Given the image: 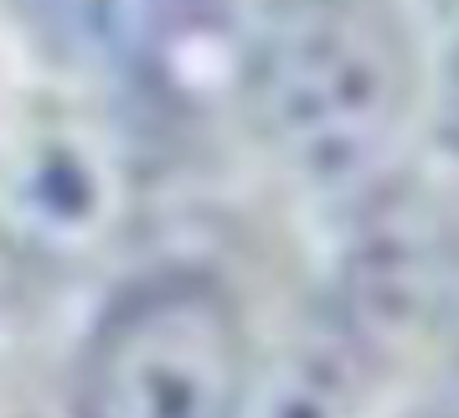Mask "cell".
I'll return each mask as SVG.
<instances>
[{"instance_id":"6da1fadb","label":"cell","mask_w":459,"mask_h":418,"mask_svg":"<svg viewBox=\"0 0 459 418\" xmlns=\"http://www.w3.org/2000/svg\"><path fill=\"white\" fill-rule=\"evenodd\" d=\"M238 83L264 150L335 196L387 170L429 104V57L393 0H269Z\"/></svg>"},{"instance_id":"8992f818","label":"cell","mask_w":459,"mask_h":418,"mask_svg":"<svg viewBox=\"0 0 459 418\" xmlns=\"http://www.w3.org/2000/svg\"><path fill=\"white\" fill-rule=\"evenodd\" d=\"M418 418H459V372L449 377V388H444V393H438Z\"/></svg>"},{"instance_id":"277c9868","label":"cell","mask_w":459,"mask_h":418,"mask_svg":"<svg viewBox=\"0 0 459 418\" xmlns=\"http://www.w3.org/2000/svg\"><path fill=\"white\" fill-rule=\"evenodd\" d=\"M228 0H104L99 26L129 57H176L181 47L217 31Z\"/></svg>"},{"instance_id":"7a4b0ae2","label":"cell","mask_w":459,"mask_h":418,"mask_svg":"<svg viewBox=\"0 0 459 418\" xmlns=\"http://www.w3.org/2000/svg\"><path fill=\"white\" fill-rule=\"evenodd\" d=\"M253 377V331L232 284L166 264L93 315L73 367V418H248Z\"/></svg>"},{"instance_id":"5b68a950","label":"cell","mask_w":459,"mask_h":418,"mask_svg":"<svg viewBox=\"0 0 459 418\" xmlns=\"http://www.w3.org/2000/svg\"><path fill=\"white\" fill-rule=\"evenodd\" d=\"M429 109L444 145L459 155V0L438 5V42L429 57Z\"/></svg>"},{"instance_id":"3957f363","label":"cell","mask_w":459,"mask_h":418,"mask_svg":"<svg viewBox=\"0 0 459 418\" xmlns=\"http://www.w3.org/2000/svg\"><path fill=\"white\" fill-rule=\"evenodd\" d=\"M5 212L37 248L83 253L114 217V166L88 129L37 119L5 170Z\"/></svg>"}]
</instances>
